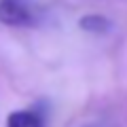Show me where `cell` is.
I'll return each mask as SVG.
<instances>
[{
	"label": "cell",
	"instance_id": "7a4b0ae2",
	"mask_svg": "<svg viewBox=\"0 0 127 127\" xmlns=\"http://www.w3.org/2000/svg\"><path fill=\"white\" fill-rule=\"evenodd\" d=\"M4 127H47L45 117L38 110L32 108H23V110H15L6 117V125Z\"/></svg>",
	"mask_w": 127,
	"mask_h": 127
},
{
	"label": "cell",
	"instance_id": "3957f363",
	"mask_svg": "<svg viewBox=\"0 0 127 127\" xmlns=\"http://www.w3.org/2000/svg\"><path fill=\"white\" fill-rule=\"evenodd\" d=\"M78 28L87 34H93V36H104L108 32H112V21H110L106 15H97V13H91V15H83L78 19Z\"/></svg>",
	"mask_w": 127,
	"mask_h": 127
},
{
	"label": "cell",
	"instance_id": "6da1fadb",
	"mask_svg": "<svg viewBox=\"0 0 127 127\" xmlns=\"http://www.w3.org/2000/svg\"><path fill=\"white\" fill-rule=\"evenodd\" d=\"M0 23L11 28H34L38 11L26 0H0Z\"/></svg>",
	"mask_w": 127,
	"mask_h": 127
}]
</instances>
